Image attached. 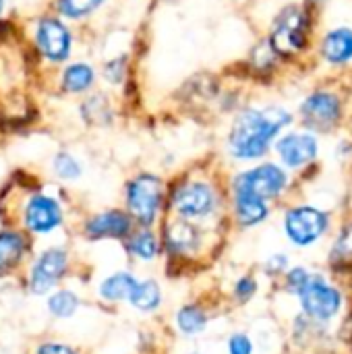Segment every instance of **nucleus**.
Returning <instances> with one entry per match:
<instances>
[{"instance_id":"nucleus-1","label":"nucleus","mask_w":352,"mask_h":354,"mask_svg":"<svg viewBox=\"0 0 352 354\" xmlns=\"http://www.w3.org/2000/svg\"><path fill=\"white\" fill-rule=\"evenodd\" d=\"M290 120L293 116L282 108H243L232 118L226 133L228 156L237 162H253L263 158Z\"/></svg>"},{"instance_id":"nucleus-2","label":"nucleus","mask_w":352,"mask_h":354,"mask_svg":"<svg viewBox=\"0 0 352 354\" xmlns=\"http://www.w3.org/2000/svg\"><path fill=\"white\" fill-rule=\"evenodd\" d=\"M122 197L124 209L137 228H156L166 214L168 183L158 172L139 170L127 178Z\"/></svg>"},{"instance_id":"nucleus-3","label":"nucleus","mask_w":352,"mask_h":354,"mask_svg":"<svg viewBox=\"0 0 352 354\" xmlns=\"http://www.w3.org/2000/svg\"><path fill=\"white\" fill-rule=\"evenodd\" d=\"M220 209V193L210 178L183 174L168 185V216L189 220L195 224L207 222Z\"/></svg>"},{"instance_id":"nucleus-4","label":"nucleus","mask_w":352,"mask_h":354,"mask_svg":"<svg viewBox=\"0 0 352 354\" xmlns=\"http://www.w3.org/2000/svg\"><path fill=\"white\" fill-rule=\"evenodd\" d=\"M29 41L44 64L58 68L64 62H68L75 54V25L58 17L54 10L37 12L31 19Z\"/></svg>"},{"instance_id":"nucleus-5","label":"nucleus","mask_w":352,"mask_h":354,"mask_svg":"<svg viewBox=\"0 0 352 354\" xmlns=\"http://www.w3.org/2000/svg\"><path fill=\"white\" fill-rule=\"evenodd\" d=\"M21 228L29 236H48L64 226L62 201L46 191H31L21 203Z\"/></svg>"},{"instance_id":"nucleus-6","label":"nucleus","mask_w":352,"mask_h":354,"mask_svg":"<svg viewBox=\"0 0 352 354\" xmlns=\"http://www.w3.org/2000/svg\"><path fill=\"white\" fill-rule=\"evenodd\" d=\"M307 31H309V21L305 10L299 6H286L276 17L268 44L276 56L290 58L305 48Z\"/></svg>"},{"instance_id":"nucleus-7","label":"nucleus","mask_w":352,"mask_h":354,"mask_svg":"<svg viewBox=\"0 0 352 354\" xmlns=\"http://www.w3.org/2000/svg\"><path fill=\"white\" fill-rule=\"evenodd\" d=\"M71 266V255L64 247L54 245L44 249L29 268L27 274V288L35 297H46L50 295L66 276Z\"/></svg>"},{"instance_id":"nucleus-8","label":"nucleus","mask_w":352,"mask_h":354,"mask_svg":"<svg viewBox=\"0 0 352 354\" xmlns=\"http://www.w3.org/2000/svg\"><path fill=\"white\" fill-rule=\"evenodd\" d=\"M288 185L286 172L272 162L253 166L249 170L239 172L232 178V193H247L257 199L270 201L276 199Z\"/></svg>"},{"instance_id":"nucleus-9","label":"nucleus","mask_w":352,"mask_h":354,"mask_svg":"<svg viewBox=\"0 0 352 354\" xmlns=\"http://www.w3.org/2000/svg\"><path fill=\"white\" fill-rule=\"evenodd\" d=\"M162 249L172 259H191L201 251L203 245V228L201 224L180 220L174 216H168L162 226Z\"/></svg>"},{"instance_id":"nucleus-10","label":"nucleus","mask_w":352,"mask_h":354,"mask_svg":"<svg viewBox=\"0 0 352 354\" xmlns=\"http://www.w3.org/2000/svg\"><path fill=\"white\" fill-rule=\"evenodd\" d=\"M135 228L137 226L124 207H108V209H102V212L87 216L83 220L81 232L91 243H98V241H120V243H124Z\"/></svg>"},{"instance_id":"nucleus-11","label":"nucleus","mask_w":352,"mask_h":354,"mask_svg":"<svg viewBox=\"0 0 352 354\" xmlns=\"http://www.w3.org/2000/svg\"><path fill=\"white\" fill-rule=\"evenodd\" d=\"M100 73L91 60L85 58H71L62 66H58L56 87L66 97H83L98 89Z\"/></svg>"},{"instance_id":"nucleus-12","label":"nucleus","mask_w":352,"mask_h":354,"mask_svg":"<svg viewBox=\"0 0 352 354\" xmlns=\"http://www.w3.org/2000/svg\"><path fill=\"white\" fill-rule=\"evenodd\" d=\"M303 303L305 313L315 319H330L338 313L342 297L336 288L326 284L322 278H307L305 284L297 290Z\"/></svg>"},{"instance_id":"nucleus-13","label":"nucleus","mask_w":352,"mask_h":354,"mask_svg":"<svg viewBox=\"0 0 352 354\" xmlns=\"http://www.w3.org/2000/svg\"><path fill=\"white\" fill-rule=\"evenodd\" d=\"M284 228L295 245L315 243L328 228V216L315 207H295L284 218Z\"/></svg>"},{"instance_id":"nucleus-14","label":"nucleus","mask_w":352,"mask_h":354,"mask_svg":"<svg viewBox=\"0 0 352 354\" xmlns=\"http://www.w3.org/2000/svg\"><path fill=\"white\" fill-rule=\"evenodd\" d=\"M340 100L330 93V91H317V93H311L303 106H301V116H303V122L313 129V131H328L332 129L338 118H340Z\"/></svg>"},{"instance_id":"nucleus-15","label":"nucleus","mask_w":352,"mask_h":354,"mask_svg":"<svg viewBox=\"0 0 352 354\" xmlns=\"http://www.w3.org/2000/svg\"><path fill=\"white\" fill-rule=\"evenodd\" d=\"M77 114L85 127L106 129L116 120V106L108 91L93 89L91 93L81 97V102L77 106Z\"/></svg>"},{"instance_id":"nucleus-16","label":"nucleus","mask_w":352,"mask_h":354,"mask_svg":"<svg viewBox=\"0 0 352 354\" xmlns=\"http://www.w3.org/2000/svg\"><path fill=\"white\" fill-rule=\"evenodd\" d=\"M274 143L282 164L288 168H303L317 156V141L309 133H288L278 137Z\"/></svg>"},{"instance_id":"nucleus-17","label":"nucleus","mask_w":352,"mask_h":354,"mask_svg":"<svg viewBox=\"0 0 352 354\" xmlns=\"http://www.w3.org/2000/svg\"><path fill=\"white\" fill-rule=\"evenodd\" d=\"M29 247L31 241L23 228H0V276H8L23 263Z\"/></svg>"},{"instance_id":"nucleus-18","label":"nucleus","mask_w":352,"mask_h":354,"mask_svg":"<svg viewBox=\"0 0 352 354\" xmlns=\"http://www.w3.org/2000/svg\"><path fill=\"white\" fill-rule=\"evenodd\" d=\"M108 2L110 0H52L50 10H54L71 25H79L102 12V8L108 6Z\"/></svg>"},{"instance_id":"nucleus-19","label":"nucleus","mask_w":352,"mask_h":354,"mask_svg":"<svg viewBox=\"0 0 352 354\" xmlns=\"http://www.w3.org/2000/svg\"><path fill=\"white\" fill-rule=\"evenodd\" d=\"M124 245H127L129 255L143 263L158 259L162 253V241L154 228H135L131 236L124 241Z\"/></svg>"},{"instance_id":"nucleus-20","label":"nucleus","mask_w":352,"mask_h":354,"mask_svg":"<svg viewBox=\"0 0 352 354\" xmlns=\"http://www.w3.org/2000/svg\"><path fill=\"white\" fill-rule=\"evenodd\" d=\"M50 172L56 180L64 183V185H73L79 183L85 174V164L83 160L73 151V149H58L52 153L50 158Z\"/></svg>"},{"instance_id":"nucleus-21","label":"nucleus","mask_w":352,"mask_h":354,"mask_svg":"<svg viewBox=\"0 0 352 354\" xmlns=\"http://www.w3.org/2000/svg\"><path fill=\"white\" fill-rule=\"evenodd\" d=\"M232 212H234L237 222L245 228L261 224L270 214L268 201L257 199L247 193H232Z\"/></svg>"},{"instance_id":"nucleus-22","label":"nucleus","mask_w":352,"mask_h":354,"mask_svg":"<svg viewBox=\"0 0 352 354\" xmlns=\"http://www.w3.org/2000/svg\"><path fill=\"white\" fill-rule=\"evenodd\" d=\"M139 278H135L131 272H114L110 276H106L100 286H98V295L102 301L106 303H127L131 297V290L135 288Z\"/></svg>"},{"instance_id":"nucleus-23","label":"nucleus","mask_w":352,"mask_h":354,"mask_svg":"<svg viewBox=\"0 0 352 354\" xmlns=\"http://www.w3.org/2000/svg\"><path fill=\"white\" fill-rule=\"evenodd\" d=\"M127 303L139 313H156L160 309V305H162V288L151 278L137 280V284L131 290V297H129Z\"/></svg>"},{"instance_id":"nucleus-24","label":"nucleus","mask_w":352,"mask_h":354,"mask_svg":"<svg viewBox=\"0 0 352 354\" xmlns=\"http://www.w3.org/2000/svg\"><path fill=\"white\" fill-rule=\"evenodd\" d=\"M322 54L334 62V64H342L349 62L352 58V31L342 27V29H334L324 37L322 44Z\"/></svg>"},{"instance_id":"nucleus-25","label":"nucleus","mask_w":352,"mask_h":354,"mask_svg":"<svg viewBox=\"0 0 352 354\" xmlns=\"http://www.w3.org/2000/svg\"><path fill=\"white\" fill-rule=\"evenodd\" d=\"M174 324H176V330L183 336H189V338L191 336H199L207 328V313L199 305H183L176 311Z\"/></svg>"},{"instance_id":"nucleus-26","label":"nucleus","mask_w":352,"mask_h":354,"mask_svg":"<svg viewBox=\"0 0 352 354\" xmlns=\"http://www.w3.org/2000/svg\"><path fill=\"white\" fill-rule=\"evenodd\" d=\"M98 73L110 87H122L129 79V73H131V54L120 52V54L110 56L108 60L102 62Z\"/></svg>"},{"instance_id":"nucleus-27","label":"nucleus","mask_w":352,"mask_h":354,"mask_svg":"<svg viewBox=\"0 0 352 354\" xmlns=\"http://www.w3.org/2000/svg\"><path fill=\"white\" fill-rule=\"evenodd\" d=\"M79 305H81L79 295L75 290H68V288H58V290L50 292L48 301H46L48 313L56 319L73 317L79 311Z\"/></svg>"},{"instance_id":"nucleus-28","label":"nucleus","mask_w":352,"mask_h":354,"mask_svg":"<svg viewBox=\"0 0 352 354\" xmlns=\"http://www.w3.org/2000/svg\"><path fill=\"white\" fill-rule=\"evenodd\" d=\"M332 257H334V263L336 261H349L352 259V226H349L342 234H340V239H338V243H336V247H334V253H332Z\"/></svg>"},{"instance_id":"nucleus-29","label":"nucleus","mask_w":352,"mask_h":354,"mask_svg":"<svg viewBox=\"0 0 352 354\" xmlns=\"http://www.w3.org/2000/svg\"><path fill=\"white\" fill-rule=\"evenodd\" d=\"M228 354H253V342L247 334H234L228 340Z\"/></svg>"},{"instance_id":"nucleus-30","label":"nucleus","mask_w":352,"mask_h":354,"mask_svg":"<svg viewBox=\"0 0 352 354\" xmlns=\"http://www.w3.org/2000/svg\"><path fill=\"white\" fill-rule=\"evenodd\" d=\"M255 290H257L255 280H253L251 276H245V278H241V280L237 282V286H234V297H237L241 303H247V301L255 295Z\"/></svg>"},{"instance_id":"nucleus-31","label":"nucleus","mask_w":352,"mask_h":354,"mask_svg":"<svg viewBox=\"0 0 352 354\" xmlns=\"http://www.w3.org/2000/svg\"><path fill=\"white\" fill-rule=\"evenodd\" d=\"M35 354H79L73 346L68 344H62V342H54V340H48V342H41Z\"/></svg>"},{"instance_id":"nucleus-32","label":"nucleus","mask_w":352,"mask_h":354,"mask_svg":"<svg viewBox=\"0 0 352 354\" xmlns=\"http://www.w3.org/2000/svg\"><path fill=\"white\" fill-rule=\"evenodd\" d=\"M307 278H309V276L305 274V270H293V272L288 274V284H290V288L297 292V290L305 284Z\"/></svg>"},{"instance_id":"nucleus-33","label":"nucleus","mask_w":352,"mask_h":354,"mask_svg":"<svg viewBox=\"0 0 352 354\" xmlns=\"http://www.w3.org/2000/svg\"><path fill=\"white\" fill-rule=\"evenodd\" d=\"M6 10H8V0H0V21L4 19Z\"/></svg>"},{"instance_id":"nucleus-34","label":"nucleus","mask_w":352,"mask_h":354,"mask_svg":"<svg viewBox=\"0 0 352 354\" xmlns=\"http://www.w3.org/2000/svg\"><path fill=\"white\" fill-rule=\"evenodd\" d=\"M191 354H201V353H191Z\"/></svg>"}]
</instances>
